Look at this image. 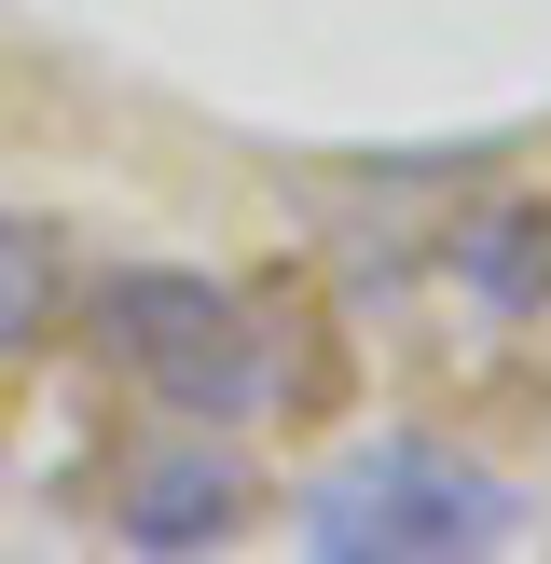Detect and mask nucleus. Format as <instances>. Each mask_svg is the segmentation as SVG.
<instances>
[{"instance_id": "nucleus-2", "label": "nucleus", "mask_w": 551, "mask_h": 564, "mask_svg": "<svg viewBox=\"0 0 551 564\" xmlns=\"http://www.w3.org/2000/svg\"><path fill=\"white\" fill-rule=\"evenodd\" d=\"M303 538H317V564H468V551L523 538V496L496 468H468L455 441L386 427L303 496Z\"/></svg>"}, {"instance_id": "nucleus-5", "label": "nucleus", "mask_w": 551, "mask_h": 564, "mask_svg": "<svg viewBox=\"0 0 551 564\" xmlns=\"http://www.w3.org/2000/svg\"><path fill=\"white\" fill-rule=\"evenodd\" d=\"M55 317H69V248H55L42 220L0 207V358H28Z\"/></svg>"}, {"instance_id": "nucleus-1", "label": "nucleus", "mask_w": 551, "mask_h": 564, "mask_svg": "<svg viewBox=\"0 0 551 564\" xmlns=\"http://www.w3.org/2000/svg\"><path fill=\"white\" fill-rule=\"evenodd\" d=\"M83 345H97L152 413H180V427H235V413L276 400L262 303L220 290V275H193V262H125V275H97V290H83Z\"/></svg>"}, {"instance_id": "nucleus-3", "label": "nucleus", "mask_w": 551, "mask_h": 564, "mask_svg": "<svg viewBox=\"0 0 551 564\" xmlns=\"http://www.w3.org/2000/svg\"><path fill=\"white\" fill-rule=\"evenodd\" d=\"M248 510H262V482L220 441H138L125 482H110V538L125 551H220Z\"/></svg>"}, {"instance_id": "nucleus-4", "label": "nucleus", "mask_w": 551, "mask_h": 564, "mask_svg": "<svg viewBox=\"0 0 551 564\" xmlns=\"http://www.w3.org/2000/svg\"><path fill=\"white\" fill-rule=\"evenodd\" d=\"M441 275L496 317H551V207H468L441 235Z\"/></svg>"}]
</instances>
